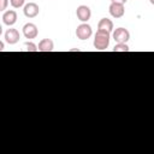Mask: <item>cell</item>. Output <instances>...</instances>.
<instances>
[{
    "label": "cell",
    "mask_w": 154,
    "mask_h": 154,
    "mask_svg": "<svg viewBox=\"0 0 154 154\" xmlns=\"http://www.w3.org/2000/svg\"><path fill=\"white\" fill-rule=\"evenodd\" d=\"M128 0H111V2H117V4H125Z\"/></svg>",
    "instance_id": "obj_16"
},
{
    "label": "cell",
    "mask_w": 154,
    "mask_h": 154,
    "mask_svg": "<svg viewBox=\"0 0 154 154\" xmlns=\"http://www.w3.org/2000/svg\"><path fill=\"white\" fill-rule=\"evenodd\" d=\"M113 52H129V46L126 43H117L113 48Z\"/></svg>",
    "instance_id": "obj_12"
},
{
    "label": "cell",
    "mask_w": 154,
    "mask_h": 154,
    "mask_svg": "<svg viewBox=\"0 0 154 154\" xmlns=\"http://www.w3.org/2000/svg\"><path fill=\"white\" fill-rule=\"evenodd\" d=\"M23 35L25 38H29V40L35 38L38 35V29L34 23H26L23 26Z\"/></svg>",
    "instance_id": "obj_5"
},
{
    "label": "cell",
    "mask_w": 154,
    "mask_h": 154,
    "mask_svg": "<svg viewBox=\"0 0 154 154\" xmlns=\"http://www.w3.org/2000/svg\"><path fill=\"white\" fill-rule=\"evenodd\" d=\"M111 32L105 31V30H97L95 36H94V48L97 51H105L109 46V40H111Z\"/></svg>",
    "instance_id": "obj_1"
},
{
    "label": "cell",
    "mask_w": 154,
    "mask_h": 154,
    "mask_svg": "<svg viewBox=\"0 0 154 154\" xmlns=\"http://www.w3.org/2000/svg\"><path fill=\"white\" fill-rule=\"evenodd\" d=\"M54 48V42L51 38H43L38 42L37 51L38 52H52Z\"/></svg>",
    "instance_id": "obj_10"
},
{
    "label": "cell",
    "mask_w": 154,
    "mask_h": 154,
    "mask_svg": "<svg viewBox=\"0 0 154 154\" xmlns=\"http://www.w3.org/2000/svg\"><path fill=\"white\" fill-rule=\"evenodd\" d=\"M19 31L14 28H11V29H7L6 32H5V41L8 43V45H16L18 41H19Z\"/></svg>",
    "instance_id": "obj_8"
},
{
    "label": "cell",
    "mask_w": 154,
    "mask_h": 154,
    "mask_svg": "<svg viewBox=\"0 0 154 154\" xmlns=\"http://www.w3.org/2000/svg\"><path fill=\"white\" fill-rule=\"evenodd\" d=\"M112 37L117 43H126L130 40V32L125 28H117L113 31Z\"/></svg>",
    "instance_id": "obj_2"
},
{
    "label": "cell",
    "mask_w": 154,
    "mask_h": 154,
    "mask_svg": "<svg viewBox=\"0 0 154 154\" xmlns=\"http://www.w3.org/2000/svg\"><path fill=\"white\" fill-rule=\"evenodd\" d=\"M24 2H25V0H10V4H11V6H12L13 8H19V7H22V6L24 5Z\"/></svg>",
    "instance_id": "obj_13"
},
{
    "label": "cell",
    "mask_w": 154,
    "mask_h": 154,
    "mask_svg": "<svg viewBox=\"0 0 154 154\" xmlns=\"http://www.w3.org/2000/svg\"><path fill=\"white\" fill-rule=\"evenodd\" d=\"M150 1V4H154V0H149Z\"/></svg>",
    "instance_id": "obj_19"
},
{
    "label": "cell",
    "mask_w": 154,
    "mask_h": 154,
    "mask_svg": "<svg viewBox=\"0 0 154 154\" xmlns=\"http://www.w3.org/2000/svg\"><path fill=\"white\" fill-rule=\"evenodd\" d=\"M2 22L7 26H12L17 22V12L13 10H8L2 14Z\"/></svg>",
    "instance_id": "obj_9"
},
{
    "label": "cell",
    "mask_w": 154,
    "mask_h": 154,
    "mask_svg": "<svg viewBox=\"0 0 154 154\" xmlns=\"http://www.w3.org/2000/svg\"><path fill=\"white\" fill-rule=\"evenodd\" d=\"M93 34V30H91V26L87 23H82L77 26L76 29V36L77 38L79 40H88Z\"/></svg>",
    "instance_id": "obj_3"
},
{
    "label": "cell",
    "mask_w": 154,
    "mask_h": 154,
    "mask_svg": "<svg viewBox=\"0 0 154 154\" xmlns=\"http://www.w3.org/2000/svg\"><path fill=\"white\" fill-rule=\"evenodd\" d=\"M97 30H105L111 32L113 30V22L108 18H101L97 23Z\"/></svg>",
    "instance_id": "obj_11"
},
{
    "label": "cell",
    "mask_w": 154,
    "mask_h": 154,
    "mask_svg": "<svg viewBox=\"0 0 154 154\" xmlns=\"http://www.w3.org/2000/svg\"><path fill=\"white\" fill-rule=\"evenodd\" d=\"M23 12H24V16L26 18H35L40 12V7L35 2H29V4H26L24 6Z\"/></svg>",
    "instance_id": "obj_7"
},
{
    "label": "cell",
    "mask_w": 154,
    "mask_h": 154,
    "mask_svg": "<svg viewBox=\"0 0 154 154\" xmlns=\"http://www.w3.org/2000/svg\"><path fill=\"white\" fill-rule=\"evenodd\" d=\"M76 16L82 23H87L91 17V11L87 5H79L76 10Z\"/></svg>",
    "instance_id": "obj_4"
},
{
    "label": "cell",
    "mask_w": 154,
    "mask_h": 154,
    "mask_svg": "<svg viewBox=\"0 0 154 154\" xmlns=\"http://www.w3.org/2000/svg\"><path fill=\"white\" fill-rule=\"evenodd\" d=\"M4 48H5V45H4V42H2V41H0V52H2V51H4Z\"/></svg>",
    "instance_id": "obj_17"
},
{
    "label": "cell",
    "mask_w": 154,
    "mask_h": 154,
    "mask_svg": "<svg viewBox=\"0 0 154 154\" xmlns=\"http://www.w3.org/2000/svg\"><path fill=\"white\" fill-rule=\"evenodd\" d=\"M8 6V0H0V12L5 11Z\"/></svg>",
    "instance_id": "obj_15"
},
{
    "label": "cell",
    "mask_w": 154,
    "mask_h": 154,
    "mask_svg": "<svg viewBox=\"0 0 154 154\" xmlns=\"http://www.w3.org/2000/svg\"><path fill=\"white\" fill-rule=\"evenodd\" d=\"M2 34V26H1V24H0V35Z\"/></svg>",
    "instance_id": "obj_18"
},
{
    "label": "cell",
    "mask_w": 154,
    "mask_h": 154,
    "mask_svg": "<svg viewBox=\"0 0 154 154\" xmlns=\"http://www.w3.org/2000/svg\"><path fill=\"white\" fill-rule=\"evenodd\" d=\"M25 48L28 52H37V46L34 42H25Z\"/></svg>",
    "instance_id": "obj_14"
},
{
    "label": "cell",
    "mask_w": 154,
    "mask_h": 154,
    "mask_svg": "<svg viewBox=\"0 0 154 154\" xmlns=\"http://www.w3.org/2000/svg\"><path fill=\"white\" fill-rule=\"evenodd\" d=\"M109 14L113 18H122L125 13V8L123 4H117V2H111L109 7H108Z\"/></svg>",
    "instance_id": "obj_6"
}]
</instances>
